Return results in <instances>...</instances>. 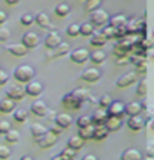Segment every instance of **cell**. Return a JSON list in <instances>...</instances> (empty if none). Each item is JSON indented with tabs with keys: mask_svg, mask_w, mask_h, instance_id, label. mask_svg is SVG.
Listing matches in <instances>:
<instances>
[{
	"mask_svg": "<svg viewBox=\"0 0 154 160\" xmlns=\"http://www.w3.org/2000/svg\"><path fill=\"white\" fill-rule=\"evenodd\" d=\"M70 12H71V8H70V5H67V3H59V5L54 8V14H56L57 17H67Z\"/></svg>",
	"mask_w": 154,
	"mask_h": 160,
	"instance_id": "cell-32",
	"label": "cell"
},
{
	"mask_svg": "<svg viewBox=\"0 0 154 160\" xmlns=\"http://www.w3.org/2000/svg\"><path fill=\"white\" fill-rule=\"evenodd\" d=\"M56 141H57V134H54L52 130L50 132H47L45 134H42L41 138H38L36 139V143L41 147V148H50V147H53L54 143H56Z\"/></svg>",
	"mask_w": 154,
	"mask_h": 160,
	"instance_id": "cell-6",
	"label": "cell"
},
{
	"mask_svg": "<svg viewBox=\"0 0 154 160\" xmlns=\"http://www.w3.org/2000/svg\"><path fill=\"white\" fill-rule=\"evenodd\" d=\"M106 128L109 132H118L121 127H122V118H117V116H109L106 119Z\"/></svg>",
	"mask_w": 154,
	"mask_h": 160,
	"instance_id": "cell-18",
	"label": "cell"
},
{
	"mask_svg": "<svg viewBox=\"0 0 154 160\" xmlns=\"http://www.w3.org/2000/svg\"><path fill=\"white\" fill-rule=\"evenodd\" d=\"M101 77V72H100L98 68H86L85 71L82 72V79L85 80V82H89V83H94V82H97L100 80Z\"/></svg>",
	"mask_w": 154,
	"mask_h": 160,
	"instance_id": "cell-13",
	"label": "cell"
},
{
	"mask_svg": "<svg viewBox=\"0 0 154 160\" xmlns=\"http://www.w3.org/2000/svg\"><path fill=\"white\" fill-rule=\"evenodd\" d=\"M65 32H67L68 36H72V38H74V36H79L80 35V26L76 24V23H72V24H70V26L67 27Z\"/></svg>",
	"mask_w": 154,
	"mask_h": 160,
	"instance_id": "cell-38",
	"label": "cell"
},
{
	"mask_svg": "<svg viewBox=\"0 0 154 160\" xmlns=\"http://www.w3.org/2000/svg\"><path fill=\"white\" fill-rule=\"evenodd\" d=\"M89 56L91 53L86 50V48H76V50H72L71 54H70V58H71V61L72 62H76V63H83V62H86L88 59H89Z\"/></svg>",
	"mask_w": 154,
	"mask_h": 160,
	"instance_id": "cell-8",
	"label": "cell"
},
{
	"mask_svg": "<svg viewBox=\"0 0 154 160\" xmlns=\"http://www.w3.org/2000/svg\"><path fill=\"white\" fill-rule=\"evenodd\" d=\"M128 35H141L145 30V20L144 18H135L130 23H127Z\"/></svg>",
	"mask_w": 154,
	"mask_h": 160,
	"instance_id": "cell-4",
	"label": "cell"
},
{
	"mask_svg": "<svg viewBox=\"0 0 154 160\" xmlns=\"http://www.w3.org/2000/svg\"><path fill=\"white\" fill-rule=\"evenodd\" d=\"M61 157H62L63 160H74L76 159V150L67 147L63 151H61Z\"/></svg>",
	"mask_w": 154,
	"mask_h": 160,
	"instance_id": "cell-40",
	"label": "cell"
},
{
	"mask_svg": "<svg viewBox=\"0 0 154 160\" xmlns=\"http://www.w3.org/2000/svg\"><path fill=\"white\" fill-rule=\"evenodd\" d=\"M89 59L92 61V63L100 65V63H103L104 61H106V53H104L103 50H95L94 53H91Z\"/></svg>",
	"mask_w": 154,
	"mask_h": 160,
	"instance_id": "cell-31",
	"label": "cell"
},
{
	"mask_svg": "<svg viewBox=\"0 0 154 160\" xmlns=\"http://www.w3.org/2000/svg\"><path fill=\"white\" fill-rule=\"evenodd\" d=\"M145 156H147V157H154V143H148V145H147Z\"/></svg>",
	"mask_w": 154,
	"mask_h": 160,
	"instance_id": "cell-52",
	"label": "cell"
},
{
	"mask_svg": "<svg viewBox=\"0 0 154 160\" xmlns=\"http://www.w3.org/2000/svg\"><path fill=\"white\" fill-rule=\"evenodd\" d=\"M83 143H85V141L82 139L79 134H74V136H71L68 141H67V147L68 148H72V150H80L82 147H83Z\"/></svg>",
	"mask_w": 154,
	"mask_h": 160,
	"instance_id": "cell-25",
	"label": "cell"
},
{
	"mask_svg": "<svg viewBox=\"0 0 154 160\" xmlns=\"http://www.w3.org/2000/svg\"><path fill=\"white\" fill-rule=\"evenodd\" d=\"M147 82L145 80H139L137 82V85H136V94L139 95V97H145V94H147Z\"/></svg>",
	"mask_w": 154,
	"mask_h": 160,
	"instance_id": "cell-39",
	"label": "cell"
},
{
	"mask_svg": "<svg viewBox=\"0 0 154 160\" xmlns=\"http://www.w3.org/2000/svg\"><path fill=\"white\" fill-rule=\"evenodd\" d=\"M5 141L8 143H17L18 141H20V133H18L17 130H9L8 133L5 134Z\"/></svg>",
	"mask_w": 154,
	"mask_h": 160,
	"instance_id": "cell-35",
	"label": "cell"
},
{
	"mask_svg": "<svg viewBox=\"0 0 154 160\" xmlns=\"http://www.w3.org/2000/svg\"><path fill=\"white\" fill-rule=\"evenodd\" d=\"M8 5H17V3H20V0H5Z\"/></svg>",
	"mask_w": 154,
	"mask_h": 160,
	"instance_id": "cell-58",
	"label": "cell"
},
{
	"mask_svg": "<svg viewBox=\"0 0 154 160\" xmlns=\"http://www.w3.org/2000/svg\"><path fill=\"white\" fill-rule=\"evenodd\" d=\"M94 130L95 127H83V128H79V136H80L83 141H89V139H94Z\"/></svg>",
	"mask_w": 154,
	"mask_h": 160,
	"instance_id": "cell-28",
	"label": "cell"
},
{
	"mask_svg": "<svg viewBox=\"0 0 154 160\" xmlns=\"http://www.w3.org/2000/svg\"><path fill=\"white\" fill-rule=\"evenodd\" d=\"M142 112V104L137 103V101H132L126 104V115L128 116H136V115H141Z\"/></svg>",
	"mask_w": 154,
	"mask_h": 160,
	"instance_id": "cell-22",
	"label": "cell"
},
{
	"mask_svg": "<svg viewBox=\"0 0 154 160\" xmlns=\"http://www.w3.org/2000/svg\"><path fill=\"white\" fill-rule=\"evenodd\" d=\"M106 41H107V38L104 36L103 32H94V35L91 36V45H94V47H103V45H106Z\"/></svg>",
	"mask_w": 154,
	"mask_h": 160,
	"instance_id": "cell-24",
	"label": "cell"
},
{
	"mask_svg": "<svg viewBox=\"0 0 154 160\" xmlns=\"http://www.w3.org/2000/svg\"><path fill=\"white\" fill-rule=\"evenodd\" d=\"M151 56H153V58H154V52H153V53H151Z\"/></svg>",
	"mask_w": 154,
	"mask_h": 160,
	"instance_id": "cell-63",
	"label": "cell"
},
{
	"mask_svg": "<svg viewBox=\"0 0 154 160\" xmlns=\"http://www.w3.org/2000/svg\"><path fill=\"white\" fill-rule=\"evenodd\" d=\"M109 20H110L109 14L103 9H95L91 12V23L94 26H107Z\"/></svg>",
	"mask_w": 154,
	"mask_h": 160,
	"instance_id": "cell-2",
	"label": "cell"
},
{
	"mask_svg": "<svg viewBox=\"0 0 154 160\" xmlns=\"http://www.w3.org/2000/svg\"><path fill=\"white\" fill-rule=\"evenodd\" d=\"M26 95V91L21 88V86H9L8 91H6V97L14 100V101H18V100H23Z\"/></svg>",
	"mask_w": 154,
	"mask_h": 160,
	"instance_id": "cell-11",
	"label": "cell"
},
{
	"mask_svg": "<svg viewBox=\"0 0 154 160\" xmlns=\"http://www.w3.org/2000/svg\"><path fill=\"white\" fill-rule=\"evenodd\" d=\"M8 80H9V74L6 71H3V70H0V86L6 85Z\"/></svg>",
	"mask_w": 154,
	"mask_h": 160,
	"instance_id": "cell-51",
	"label": "cell"
},
{
	"mask_svg": "<svg viewBox=\"0 0 154 160\" xmlns=\"http://www.w3.org/2000/svg\"><path fill=\"white\" fill-rule=\"evenodd\" d=\"M94 32H95V29H94L92 23H83L80 26V35L83 36H92Z\"/></svg>",
	"mask_w": 154,
	"mask_h": 160,
	"instance_id": "cell-33",
	"label": "cell"
},
{
	"mask_svg": "<svg viewBox=\"0 0 154 160\" xmlns=\"http://www.w3.org/2000/svg\"><path fill=\"white\" fill-rule=\"evenodd\" d=\"M54 122H56V125H59L61 128H67V127H70L72 124V118L68 113H57L56 118H54Z\"/></svg>",
	"mask_w": 154,
	"mask_h": 160,
	"instance_id": "cell-19",
	"label": "cell"
},
{
	"mask_svg": "<svg viewBox=\"0 0 154 160\" xmlns=\"http://www.w3.org/2000/svg\"><path fill=\"white\" fill-rule=\"evenodd\" d=\"M128 36V30H127V26H121L117 29V38L121 39V38H126Z\"/></svg>",
	"mask_w": 154,
	"mask_h": 160,
	"instance_id": "cell-49",
	"label": "cell"
},
{
	"mask_svg": "<svg viewBox=\"0 0 154 160\" xmlns=\"http://www.w3.org/2000/svg\"><path fill=\"white\" fill-rule=\"evenodd\" d=\"M14 77L20 83H29L35 77V70L30 65H20L14 70Z\"/></svg>",
	"mask_w": 154,
	"mask_h": 160,
	"instance_id": "cell-1",
	"label": "cell"
},
{
	"mask_svg": "<svg viewBox=\"0 0 154 160\" xmlns=\"http://www.w3.org/2000/svg\"><path fill=\"white\" fill-rule=\"evenodd\" d=\"M50 160H63V159L61 157V154H59V156H53V157H52Z\"/></svg>",
	"mask_w": 154,
	"mask_h": 160,
	"instance_id": "cell-60",
	"label": "cell"
},
{
	"mask_svg": "<svg viewBox=\"0 0 154 160\" xmlns=\"http://www.w3.org/2000/svg\"><path fill=\"white\" fill-rule=\"evenodd\" d=\"M109 118L107 115V110L106 109H98V110H95L94 112V115H92V122H95L97 125H101V124H104L106 122V119Z\"/></svg>",
	"mask_w": 154,
	"mask_h": 160,
	"instance_id": "cell-21",
	"label": "cell"
},
{
	"mask_svg": "<svg viewBox=\"0 0 154 160\" xmlns=\"http://www.w3.org/2000/svg\"><path fill=\"white\" fill-rule=\"evenodd\" d=\"M98 104L103 107V109H107V107L112 104V98L109 97V95H101L98 100Z\"/></svg>",
	"mask_w": 154,
	"mask_h": 160,
	"instance_id": "cell-46",
	"label": "cell"
},
{
	"mask_svg": "<svg viewBox=\"0 0 154 160\" xmlns=\"http://www.w3.org/2000/svg\"><path fill=\"white\" fill-rule=\"evenodd\" d=\"M109 116H117V118H122L126 115V104L122 101H112V104L106 109Z\"/></svg>",
	"mask_w": 154,
	"mask_h": 160,
	"instance_id": "cell-7",
	"label": "cell"
},
{
	"mask_svg": "<svg viewBox=\"0 0 154 160\" xmlns=\"http://www.w3.org/2000/svg\"><path fill=\"white\" fill-rule=\"evenodd\" d=\"M82 160H98V157H97V156H94V154H86Z\"/></svg>",
	"mask_w": 154,
	"mask_h": 160,
	"instance_id": "cell-55",
	"label": "cell"
},
{
	"mask_svg": "<svg viewBox=\"0 0 154 160\" xmlns=\"http://www.w3.org/2000/svg\"><path fill=\"white\" fill-rule=\"evenodd\" d=\"M150 127H151V130H154V119H151V124H150Z\"/></svg>",
	"mask_w": 154,
	"mask_h": 160,
	"instance_id": "cell-61",
	"label": "cell"
},
{
	"mask_svg": "<svg viewBox=\"0 0 154 160\" xmlns=\"http://www.w3.org/2000/svg\"><path fill=\"white\" fill-rule=\"evenodd\" d=\"M11 130V124L8 121H0V134H6Z\"/></svg>",
	"mask_w": 154,
	"mask_h": 160,
	"instance_id": "cell-50",
	"label": "cell"
},
{
	"mask_svg": "<svg viewBox=\"0 0 154 160\" xmlns=\"http://www.w3.org/2000/svg\"><path fill=\"white\" fill-rule=\"evenodd\" d=\"M8 20V15H6V12H3V11H0V26L2 24H5V21Z\"/></svg>",
	"mask_w": 154,
	"mask_h": 160,
	"instance_id": "cell-54",
	"label": "cell"
},
{
	"mask_svg": "<svg viewBox=\"0 0 154 160\" xmlns=\"http://www.w3.org/2000/svg\"><path fill=\"white\" fill-rule=\"evenodd\" d=\"M9 36H11L9 29H6V27H0V42H5V41H8Z\"/></svg>",
	"mask_w": 154,
	"mask_h": 160,
	"instance_id": "cell-48",
	"label": "cell"
},
{
	"mask_svg": "<svg viewBox=\"0 0 154 160\" xmlns=\"http://www.w3.org/2000/svg\"><path fill=\"white\" fill-rule=\"evenodd\" d=\"M109 133H110V132L106 128V125L104 124L97 125V127H95V130H94V139H95V141H103V139H106V138H107Z\"/></svg>",
	"mask_w": 154,
	"mask_h": 160,
	"instance_id": "cell-26",
	"label": "cell"
},
{
	"mask_svg": "<svg viewBox=\"0 0 154 160\" xmlns=\"http://www.w3.org/2000/svg\"><path fill=\"white\" fill-rule=\"evenodd\" d=\"M127 125H128V128L130 130H133V132H139V130H142L145 125V119L142 116L136 115V116H130L128 118V121H127Z\"/></svg>",
	"mask_w": 154,
	"mask_h": 160,
	"instance_id": "cell-14",
	"label": "cell"
},
{
	"mask_svg": "<svg viewBox=\"0 0 154 160\" xmlns=\"http://www.w3.org/2000/svg\"><path fill=\"white\" fill-rule=\"evenodd\" d=\"M63 128H61V127H59V125H56V127H53V128H52V132H53L54 134H61V132H62Z\"/></svg>",
	"mask_w": 154,
	"mask_h": 160,
	"instance_id": "cell-56",
	"label": "cell"
},
{
	"mask_svg": "<svg viewBox=\"0 0 154 160\" xmlns=\"http://www.w3.org/2000/svg\"><path fill=\"white\" fill-rule=\"evenodd\" d=\"M5 48H6V52H9V53L12 54V56H15V58L26 56V53H27V48L21 44V42H20V44H9V45H6Z\"/></svg>",
	"mask_w": 154,
	"mask_h": 160,
	"instance_id": "cell-16",
	"label": "cell"
},
{
	"mask_svg": "<svg viewBox=\"0 0 154 160\" xmlns=\"http://www.w3.org/2000/svg\"><path fill=\"white\" fill-rule=\"evenodd\" d=\"M121 160H142L144 156L137 148H127L126 151L121 154Z\"/></svg>",
	"mask_w": 154,
	"mask_h": 160,
	"instance_id": "cell-17",
	"label": "cell"
},
{
	"mask_svg": "<svg viewBox=\"0 0 154 160\" xmlns=\"http://www.w3.org/2000/svg\"><path fill=\"white\" fill-rule=\"evenodd\" d=\"M103 33H104V36L107 38V39H113V38H117V29L115 27H112V26H106L103 30H101Z\"/></svg>",
	"mask_w": 154,
	"mask_h": 160,
	"instance_id": "cell-41",
	"label": "cell"
},
{
	"mask_svg": "<svg viewBox=\"0 0 154 160\" xmlns=\"http://www.w3.org/2000/svg\"><path fill=\"white\" fill-rule=\"evenodd\" d=\"M76 122H77V127H79V128H83V127H89V125H92V116H91V115L79 116Z\"/></svg>",
	"mask_w": 154,
	"mask_h": 160,
	"instance_id": "cell-34",
	"label": "cell"
},
{
	"mask_svg": "<svg viewBox=\"0 0 154 160\" xmlns=\"http://www.w3.org/2000/svg\"><path fill=\"white\" fill-rule=\"evenodd\" d=\"M137 82V74L133 71H128L126 72V74H122L119 79L117 80V88H128L130 85H133V83H136Z\"/></svg>",
	"mask_w": 154,
	"mask_h": 160,
	"instance_id": "cell-5",
	"label": "cell"
},
{
	"mask_svg": "<svg viewBox=\"0 0 154 160\" xmlns=\"http://www.w3.org/2000/svg\"><path fill=\"white\" fill-rule=\"evenodd\" d=\"M15 110V101L11 100V98H3L0 100V112L2 113H9V112H14Z\"/></svg>",
	"mask_w": 154,
	"mask_h": 160,
	"instance_id": "cell-23",
	"label": "cell"
},
{
	"mask_svg": "<svg viewBox=\"0 0 154 160\" xmlns=\"http://www.w3.org/2000/svg\"><path fill=\"white\" fill-rule=\"evenodd\" d=\"M62 104L67 109H72V110H79L82 107V103L80 100H77V98L74 97L72 94H67V95H63L62 97Z\"/></svg>",
	"mask_w": 154,
	"mask_h": 160,
	"instance_id": "cell-10",
	"label": "cell"
},
{
	"mask_svg": "<svg viewBox=\"0 0 154 160\" xmlns=\"http://www.w3.org/2000/svg\"><path fill=\"white\" fill-rule=\"evenodd\" d=\"M24 91H26L27 95H30V97H39V95L42 94V85H41L39 82L32 80V82H29L26 85Z\"/></svg>",
	"mask_w": 154,
	"mask_h": 160,
	"instance_id": "cell-12",
	"label": "cell"
},
{
	"mask_svg": "<svg viewBox=\"0 0 154 160\" xmlns=\"http://www.w3.org/2000/svg\"><path fill=\"white\" fill-rule=\"evenodd\" d=\"M11 154H12V151L9 150V147H6V145H0V159L6 160L11 157Z\"/></svg>",
	"mask_w": 154,
	"mask_h": 160,
	"instance_id": "cell-43",
	"label": "cell"
},
{
	"mask_svg": "<svg viewBox=\"0 0 154 160\" xmlns=\"http://www.w3.org/2000/svg\"><path fill=\"white\" fill-rule=\"evenodd\" d=\"M41 42V38L36 35L35 32H26L23 38H21V44L26 47L27 50H32V48H36Z\"/></svg>",
	"mask_w": 154,
	"mask_h": 160,
	"instance_id": "cell-3",
	"label": "cell"
},
{
	"mask_svg": "<svg viewBox=\"0 0 154 160\" xmlns=\"http://www.w3.org/2000/svg\"><path fill=\"white\" fill-rule=\"evenodd\" d=\"M20 160H33V157H32V156H23Z\"/></svg>",
	"mask_w": 154,
	"mask_h": 160,
	"instance_id": "cell-59",
	"label": "cell"
},
{
	"mask_svg": "<svg viewBox=\"0 0 154 160\" xmlns=\"http://www.w3.org/2000/svg\"><path fill=\"white\" fill-rule=\"evenodd\" d=\"M112 52H113V54L115 56H118V58H128V53H127L126 50H122L119 45H113V48H112Z\"/></svg>",
	"mask_w": 154,
	"mask_h": 160,
	"instance_id": "cell-47",
	"label": "cell"
},
{
	"mask_svg": "<svg viewBox=\"0 0 154 160\" xmlns=\"http://www.w3.org/2000/svg\"><path fill=\"white\" fill-rule=\"evenodd\" d=\"M27 110L26 109H15L14 110V119L17 121V122H24L27 121Z\"/></svg>",
	"mask_w": 154,
	"mask_h": 160,
	"instance_id": "cell-36",
	"label": "cell"
},
{
	"mask_svg": "<svg viewBox=\"0 0 154 160\" xmlns=\"http://www.w3.org/2000/svg\"><path fill=\"white\" fill-rule=\"evenodd\" d=\"M100 3H101V0H86V5H85V8L86 11H95V9L100 6Z\"/></svg>",
	"mask_w": 154,
	"mask_h": 160,
	"instance_id": "cell-42",
	"label": "cell"
},
{
	"mask_svg": "<svg viewBox=\"0 0 154 160\" xmlns=\"http://www.w3.org/2000/svg\"><path fill=\"white\" fill-rule=\"evenodd\" d=\"M47 133V130H45V127L42 124H38V122H35V124L30 125V134L33 136V138H41L42 134Z\"/></svg>",
	"mask_w": 154,
	"mask_h": 160,
	"instance_id": "cell-30",
	"label": "cell"
},
{
	"mask_svg": "<svg viewBox=\"0 0 154 160\" xmlns=\"http://www.w3.org/2000/svg\"><path fill=\"white\" fill-rule=\"evenodd\" d=\"M130 62L133 63L135 67H139V65H142V63L147 62V58H144V56H135V54H132V56H130Z\"/></svg>",
	"mask_w": 154,
	"mask_h": 160,
	"instance_id": "cell-44",
	"label": "cell"
},
{
	"mask_svg": "<svg viewBox=\"0 0 154 160\" xmlns=\"http://www.w3.org/2000/svg\"><path fill=\"white\" fill-rule=\"evenodd\" d=\"M20 21H21L23 26H30V24H33L35 18H33V15H30V14H24V15H21Z\"/></svg>",
	"mask_w": 154,
	"mask_h": 160,
	"instance_id": "cell-45",
	"label": "cell"
},
{
	"mask_svg": "<svg viewBox=\"0 0 154 160\" xmlns=\"http://www.w3.org/2000/svg\"><path fill=\"white\" fill-rule=\"evenodd\" d=\"M70 52V45L68 44H65V42H62V44H59L56 48H54V53H53V56H65V54Z\"/></svg>",
	"mask_w": 154,
	"mask_h": 160,
	"instance_id": "cell-37",
	"label": "cell"
},
{
	"mask_svg": "<svg viewBox=\"0 0 154 160\" xmlns=\"http://www.w3.org/2000/svg\"><path fill=\"white\" fill-rule=\"evenodd\" d=\"M153 36H154V29H153Z\"/></svg>",
	"mask_w": 154,
	"mask_h": 160,
	"instance_id": "cell-64",
	"label": "cell"
},
{
	"mask_svg": "<svg viewBox=\"0 0 154 160\" xmlns=\"http://www.w3.org/2000/svg\"><path fill=\"white\" fill-rule=\"evenodd\" d=\"M137 68V72L139 74H145L147 72V68H148V65H147V62L145 63H142V65H139V67H136Z\"/></svg>",
	"mask_w": 154,
	"mask_h": 160,
	"instance_id": "cell-53",
	"label": "cell"
},
{
	"mask_svg": "<svg viewBox=\"0 0 154 160\" xmlns=\"http://www.w3.org/2000/svg\"><path fill=\"white\" fill-rule=\"evenodd\" d=\"M74 97L77 98V100H80L82 103H85V101H88L91 97V92L88 91V89H85V88H77V89H74L71 92Z\"/></svg>",
	"mask_w": 154,
	"mask_h": 160,
	"instance_id": "cell-27",
	"label": "cell"
},
{
	"mask_svg": "<svg viewBox=\"0 0 154 160\" xmlns=\"http://www.w3.org/2000/svg\"><path fill=\"white\" fill-rule=\"evenodd\" d=\"M35 23L39 27L45 29V27L50 26V17H48L45 12H39V14H38V15L35 17Z\"/></svg>",
	"mask_w": 154,
	"mask_h": 160,
	"instance_id": "cell-29",
	"label": "cell"
},
{
	"mask_svg": "<svg viewBox=\"0 0 154 160\" xmlns=\"http://www.w3.org/2000/svg\"><path fill=\"white\" fill-rule=\"evenodd\" d=\"M145 160H154V157H147Z\"/></svg>",
	"mask_w": 154,
	"mask_h": 160,
	"instance_id": "cell-62",
	"label": "cell"
},
{
	"mask_svg": "<svg viewBox=\"0 0 154 160\" xmlns=\"http://www.w3.org/2000/svg\"><path fill=\"white\" fill-rule=\"evenodd\" d=\"M127 23H128V20L122 14H115L109 20V26L115 27V29H118V27H121V26H127Z\"/></svg>",
	"mask_w": 154,
	"mask_h": 160,
	"instance_id": "cell-20",
	"label": "cell"
},
{
	"mask_svg": "<svg viewBox=\"0 0 154 160\" xmlns=\"http://www.w3.org/2000/svg\"><path fill=\"white\" fill-rule=\"evenodd\" d=\"M47 115H48V119H50V121H54V118H56V113H54V112H50V110H48Z\"/></svg>",
	"mask_w": 154,
	"mask_h": 160,
	"instance_id": "cell-57",
	"label": "cell"
},
{
	"mask_svg": "<svg viewBox=\"0 0 154 160\" xmlns=\"http://www.w3.org/2000/svg\"><path fill=\"white\" fill-rule=\"evenodd\" d=\"M30 110H32V113L36 116H47V113H48V107H47V104H45L44 101H41V100L32 103Z\"/></svg>",
	"mask_w": 154,
	"mask_h": 160,
	"instance_id": "cell-15",
	"label": "cell"
},
{
	"mask_svg": "<svg viewBox=\"0 0 154 160\" xmlns=\"http://www.w3.org/2000/svg\"><path fill=\"white\" fill-rule=\"evenodd\" d=\"M63 41H62V38H61V35L57 33V32H50L48 35L45 36V39H44V44L47 48H50V50H54L56 47L59 44H62Z\"/></svg>",
	"mask_w": 154,
	"mask_h": 160,
	"instance_id": "cell-9",
	"label": "cell"
}]
</instances>
